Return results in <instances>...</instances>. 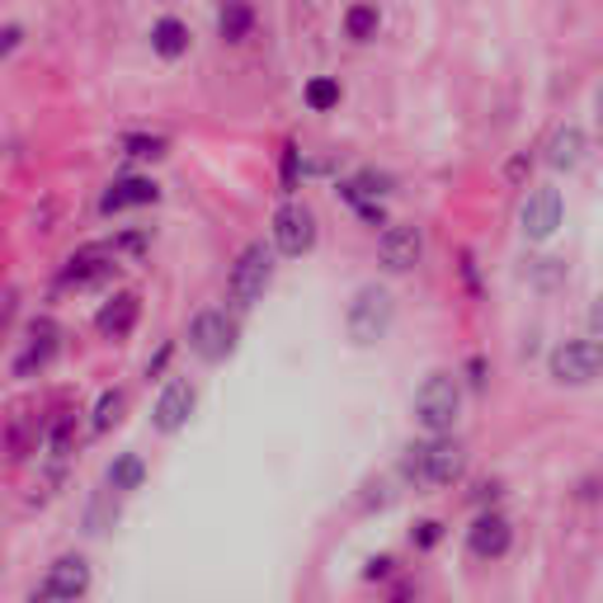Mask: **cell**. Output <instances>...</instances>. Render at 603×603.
Returning <instances> with one entry per match:
<instances>
[{
    "instance_id": "6da1fadb",
    "label": "cell",
    "mask_w": 603,
    "mask_h": 603,
    "mask_svg": "<svg viewBox=\"0 0 603 603\" xmlns=\"http://www.w3.org/2000/svg\"><path fill=\"white\" fill-rule=\"evenodd\" d=\"M462 472H467V448H462L453 434H429L401 453V476H406L415 491L457 486Z\"/></svg>"
},
{
    "instance_id": "e575fe53",
    "label": "cell",
    "mask_w": 603,
    "mask_h": 603,
    "mask_svg": "<svg viewBox=\"0 0 603 603\" xmlns=\"http://www.w3.org/2000/svg\"><path fill=\"white\" fill-rule=\"evenodd\" d=\"M166 358H170V345H166V349H160V354L151 358V364H147V377H156L160 368H166Z\"/></svg>"
},
{
    "instance_id": "8fae6325",
    "label": "cell",
    "mask_w": 603,
    "mask_h": 603,
    "mask_svg": "<svg viewBox=\"0 0 603 603\" xmlns=\"http://www.w3.org/2000/svg\"><path fill=\"white\" fill-rule=\"evenodd\" d=\"M514 547V524L500 510H486V514H476V524L467 528V552L476 561H500V556H510Z\"/></svg>"
},
{
    "instance_id": "2e32d148",
    "label": "cell",
    "mask_w": 603,
    "mask_h": 603,
    "mask_svg": "<svg viewBox=\"0 0 603 603\" xmlns=\"http://www.w3.org/2000/svg\"><path fill=\"white\" fill-rule=\"evenodd\" d=\"M137 320H142V297L137 293H113L105 307L95 312V330L105 339H128L137 330Z\"/></svg>"
},
{
    "instance_id": "484cf974",
    "label": "cell",
    "mask_w": 603,
    "mask_h": 603,
    "mask_svg": "<svg viewBox=\"0 0 603 603\" xmlns=\"http://www.w3.org/2000/svg\"><path fill=\"white\" fill-rule=\"evenodd\" d=\"M48 448L57 457H67L76 448V411H62V415H52V425H48Z\"/></svg>"
},
{
    "instance_id": "d4e9b609",
    "label": "cell",
    "mask_w": 603,
    "mask_h": 603,
    "mask_svg": "<svg viewBox=\"0 0 603 603\" xmlns=\"http://www.w3.org/2000/svg\"><path fill=\"white\" fill-rule=\"evenodd\" d=\"M123 406H128V396L123 392H105V396H99V406H95V419H90V429L95 434H105V429H113L118 425V419H123Z\"/></svg>"
},
{
    "instance_id": "d6a6232c",
    "label": "cell",
    "mask_w": 603,
    "mask_h": 603,
    "mask_svg": "<svg viewBox=\"0 0 603 603\" xmlns=\"http://www.w3.org/2000/svg\"><path fill=\"white\" fill-rule=\"evenodd\" d=\"M590 330H594V335H603V293L594 297V307H590Z\"/></svg>"
},
{
    "instance_id": "836d02e7",
    "label": "cell",
    "mask_w": 603,
    "mask_h": 603,
    "mask_svg": "<svg viewBox=\"0 0 603 603\" xmlns=\"http://www.w3.org/2000/svg\"><path fill=\"white\" fill-rule=\"evenodd\" d=\"M467 373H472V387H481V382H486V364H481V358H472Z\"/></svg>"
},
{
    "instance_id": "d590c367",
    "label": "cell",
    "mask_w": 603,
    "mask_h": 603,
    "mask_svg": "<svg viewBox=\"0 0 603 603\" xmlns=\"http://www.w3.org/2000/svg\"><path fill=\"white\" fill-rule=\"evenodd\" d=\"M599 113H603V80H599Z\"/></svg>"
},
{
    "instance_id": "f1b7e54d",
    "label": "cell",
    "mask_w": 603,
    "mask_h": 603,
    "mask_svg": "<svg viewBox=\"0 0 603 603\" xmlns=\"http://www.w3.org/2000/svg\"><path fill=\"white\" fill-rule=\"evenodd\" d=\"M411 542H415L419 552H434L438 542H444V524H438V518H419L415 533H411Z\"/></svg>"
},
{
    "instance_id": "603a6c76",
    "label": "cell",
    "mask_w": 603,
    "mask_h": 603,
    "mask_svg": "<svg viewBox=\"0 0 603 603\" xmlns=\"http://www.w3.org/2000/svg\"><path fill=\"white\" fill-rule=\"evenodd\" d=\"M339 99H345V90H339L335 76H312L307 86H302V105H307L312 113H330L339 109Z\"/></svg>"
},
{
    "instance_id": "4fadbf2b",
    "label": "cell",
    "mask_w": 603,
    "mask_h": 603,
    "mask_svg": "<svg viewBox=\"0 0 603 603\" xmlns=\"http://www.w3.org/2000/svg\"><path fill=\"white\" fill-rule=\"evenodd\" d=\"M194 406H198V387L189 377H175L166 392L156 396V411H151V425L160 429V434H179L189 425V415H194Z\"/></svg>"
},
{
    "instance_id": "5bb4252c",
    "label": "cell",
    "mask_w": 603,
    "mask_h": 603,
    "mask_svg": "<svg viewBox=\"0 0 603 603\" xmlns=\"http://www.w3.org/2000/svg\"><path fill=\"white\" fill-rule=\"evenodd\" d=\"M86 590H90V561L86 556H57L43 575V585H38L33 594L38 599H80Z\"/></svg>"
},
{
    "instance_id": "7c38bea8",
    "label": "cell",
    "mask_w": 603,
    "mask_h": 603,
    "mask_svg": "<svg viewBox=\"0 0 603 603\" xmlns=\"http://www.w3.org/2000/svg\"><path fill=\"white\" fill-rule=\"evenodd\" d=\"M419 255H425V236H419V227L396 223L377 240V259H382V269L387 274H411L419 265Z\"/></svg>"
},
{
    "instance_id": "277c9868",
    "label": "cell",
    "mask_w": 603,
    "mask_h": 603,
    "mask_svg": "<svg viewBox=\"0 0 603 603\" xmlns=\"http://www.w3.org/2000/svg\"><path fill=\"white\" fill-rule=\"evenodd\" d=\"M392 320H396V302H392L387 288H377V284L358 288L354 302H349V312H345V326H349L354 345H377V339H387Z\"/></svg>"
},
{
    "instance_id": "cb8c5ba5",
    "label": "cell",
    "mask_w": 603,
    "mask_h": 603,
    "mask_svg": "<svg viewBox=\"0 0 603 603\" xmlns=\"http://www.w3.org/2000/svg\"><path fill=\"white\" fill-rule=\"evenodd\" d=\"M123 156H132V160H160V156H170V137H160V132H132V137H123Z\"/></svg>"
},
{
    "instance_id": "ac0fdd59",
    "label": "cell",
    "mask_w": 603,
    "mask_h": 603,
    "mask_svg": "<svg viewBox=\"0 0 603 603\" xmlns=\"http://www.w3.org/2000/svg\"><path fill=\"white\" fill-rule=\"evenodd\" d=\"M57 339H62V330H57V320H48V316H43V320H33V330H29V349L14 358V373H19V377H29L33 368H43L48 358L57 354Z\"/></svg>"
},
{
    "instance_id": "d6986e66",
    "label": "cell",
    "mask_w": 603,
    "mask_h": 603,
    "mask_svg": "<svg viewBox=\"0 0 603 603\" xmlns=\"http://www.w3.org/2000/svg\"><path fill=\"white\" fill-rule=\"evenodd\" d=\"M250 33H255L250 0H223V6H217V38H223V43H246Z\"/></svg>"
},
{
    "instance_id": "9c48e42d",
    "label": "cell",
    "mask_w": 603,
    "mask_h": 603,
    "mask_svg": "<svg viewBox=\"0 0 603 603\" xmlns=\"http://www.w3.org/2000/svg\"><path fill=\"white\" fill-rule=\"evenodd\" d=\"M561 217H566V204H561V189L552 185H537L524 208H518V227H524L528 240H552L561 231Z\"/></svg>"
},
{
    "instance_id": "7402d4cb",
    "label": "cell",
    "mask_w": 603,
    "mask_h": 603,
    "mask_svg": "<svg viewBox=\"0 0 603 603\" xmlns=\"http://www.w3.org/2000/svg\"><path fill=\"white\" fill-rule=\"evenodd\" d=\"M377 33H382L377 0H354V6L345 10V38H349V43H373Z\"/></svg>"
},
{
    "instance_id": "83f0119b",
    "label": "cell",
    "mask_w": 603,
    "mask_h": 603,
    "mask_svg": "<svg viewBox=\"0 0 603 603\" xmlns=\"http://www.w3.org/2000/svg\"><path fill=\"white\" fill-rule=\"evenodd\" d=\"M524 278H533L537 288H556L566 278V265L561 259H533V269H524Z\"/></svg>"
},
{
    "instance_id": "ffe728a7",
    "label": "cell",
    "mask_w": 603,
    "mask_h": 603,
    "mask_svg": "<svg viewBox=\"0 0 603 603\" xmlns=\"http://www.w3.org/2000/svg\"><path fill=\"white\" fill-rule=\"evenodd\" d=\"M585 128H575V123H566V128H556L552 132V142H547V166L552 170H575L580 160H585Z\"/></svg>"
},
{
    "instance_id": "f546056e",
    "label": "cell",
    "mask_w": 603,
    "mask_h": 603,
    "mask_svg": "<svg viewBox=\"0 0 603 603\" xmlns=\"http://www.w3.org/2000/svg\"><path fill=\"white\" fill-rule=\"evenodd\" d=\"M297 160H302V151L288 142V147H284V185H288V194L297 189Z\"/></svg>"
},
{
    "instance_id": "8992f818",
    "label": "cell",
    "mask_w": 603,
    "mask_h": 603,
    "mask_svg": "<svg viewBox=\"0 0 603 603\" xmlns=\"http://www.w3.org/2000/svg\"><path fill=\"white\" fill-rule=\"evenodd\" d=\"M547 373L561 387H590L603 377V339H566L547 354Z\"/></svg>"
},
{
    "instance_id": "4316f807",
    "label": "cell",
    "mask_w": 603,
    "mask_h": 603,
    "mask_svg": "<svg viewBox=\"0 0 603 603\" xmlns=\"http://www.w3.org/2000/svg\"><path fill=\"white\" fill-rule=\"evenodd\" d=\"M113 518H118L113 500H109V495H95L90 510H86V528H90V533H105V528H113Z\"/></svg>"
},
{
    "instance_id": "3957f363",
    "label": "cell",
    "mask_w": 603,
    "mask_h": 603,
    "mask_svg": "<svg viewBox=\"0 0 603 603\" xmlns=\"http://www.w3.org/2000/svg\"><path fill=\"white\" fill-rule=\"evenodd\" d=\"M462 415V382L453 373H429L415 392V419L425 434H453Z\"/></svg>"
},
{
    "instance_id": "44dd1931",
    "label": "cell",
    "mask_w": 603,
    "mask_h": 603,
    "mask_svg": "<svg viewBox=\"0 0 603 603\" xmlns=\"http://www.w3.org/2000/svg\"><path fill=\"white\" fill-rule=\"evenodd\" d=\"M105 481H109V491H113V495L142 491V486H147V462H142V453H118V457L109 462Z\"/></svg>"
},
{
    "instance_id": "4dcf8cb0",
    "label": "cell",
    "mask_w": 603,
    "mask_h": 603,
    "mask_svg": "<svg viewBox=\"0 0 603 603\" xmlns=\"http://www.w3.org/2000/svg\"><path fill=\"white\" fill-rule=\"evenodd\" d=\"M392 571H396V561H392V556H373V561H368V571H364V580H387Z\"/></svg>"
},
{
    "instance_id": "5b68a950",
    "label": "cell",
    "mask_w": 603,
    "mask_h": 603,
    "mask_svg": "<svg viewBox=\"0 0 603 603\" xmlns=\"http://www.w3.org/2000/svg\"><path fill=\"white\" fill-rule=\"evenodd\" d=\"M240 345V326L236 316H227L223 307H208L189 320V349L204 358V364H227Z\"/></svg>"
},
{
    "instance_id": "1f68e13d",
    "label": "cell",
    "mask_w": 603,
    "mask_h": 603,
    "mask_svg": "<svg viewBox=\"0 0 603 603\" xmlns=\"http://www.w3.org/2000/svg\"><path fill=\"white\" fill-rule=\"evenodd\" d=\"M19 38H24V29H19V24H10V29H0V57H10V52L19 48Z\"/></svg>"
},
{
    "instance_id": "30bf717a",
    "label": "cell",
    "mask_w": 603,
    "mask_h": 603,
    "mask_svg": "<svg viewBox=\"0 0 603 603\" xmlns=\"http://www.w3.org/2000/svg\"><path fill=\"white\" fill-rule=\"evenodd\" d=\"M118 274V246H86L67 259L62 288H99Z\"/></svg>"
},
{
    "instance_id": "e0dca14e",
    "label": "cell",
    "mask_w": 603,
    "mask_h": 603,
    "mask_svg": "<svg viewBox=\"0 0 603 603\" xmlns=\"http://www.w3.org/2000/svg\"><path fill=\"white\" fill-rule=\"evenodd\" d=\"M189 48H194V33H189L185 19L160 14L151 24V52L160 57V62H179V57H189Z\"/></svg>"
},
{
    "instance_id": "52a82bcc",
    "label": "cell",
    "mask_w": 603,
    "mask_h": 603,
    "mask_svg": "<svg viewBox=\"0 0 603 603\" xmlns=\"http://www.w3.org/2000/svg\"><path fill=\"white\" fill-rule=\"evenodd\" d=\"M312 246H316V212L293 198V204H284L274 212V250L297 259V255H307Z\"/></svg>"
},
{
    "instance_id": "ba28073f",
    "label": "cell",
    "mask_w": 603,
    "mask_h": 603,
    "mask_svg": "<svg viewBox=\"0 0 603 603\" xmlns=\"http://www.w3.org/2000/svg\"><path fill=\"white\" fill-rule=\"evenodd\" d=\"M43 438H48V425L38 419V406L33 401H14V406L6 411V419H0V444H6V453L19 462L43 444Z\"/></svg>"
},
{
    "instance_id": "9a60e30c",
    "label": "cell",
    "mask_w": 603,
    "mask_h": 603,
    "mask_svg": "<svg viewBox=\"0 0 603 603\" xmlns=\"http://www.w3.org/2000/svg\"><path fill=\"white\" fill-rule=\"evenodd\" d=\"M160 198V185L147 175H118L113 185L105 189V198H99V212L113 217V212H128V208H151Z\"/></svg>"
},
{
    "instance_id": "7a4b0ae2",
    "label": "cell",
    "mask_w": 603,
    "mask_h": 603,
    "mask_svg": "<svg viewBox=\"0 0 603 603\" xmlns=\"http://www.w3.org/2000/svg\"><path fill=\"white\" fill-rule=\"evenodd\" d=\"M269 284H274V246H265V240H250V246L236 255L231 274H227V297H231V307L250 312L255 302H265Z\"/></svg>"
}]
</instances>
